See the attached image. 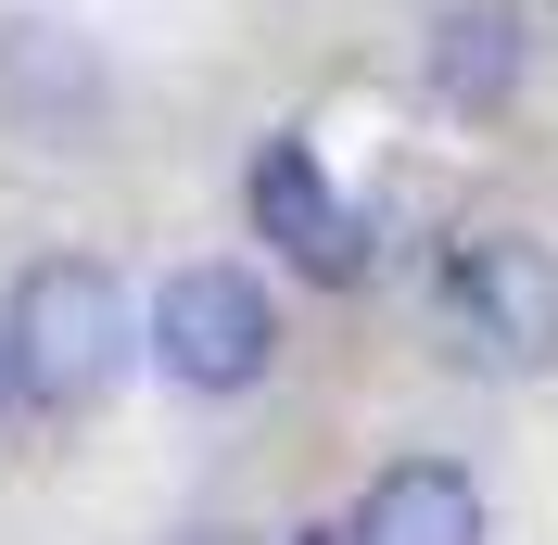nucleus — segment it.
Instances as JSON below:
<instances>
[{
    "instance_id": "f03ea898",
    "label": "nucleus",
    "mask_w": 558,
    "mask_h": 545,
    "mask_svg": "<svg viewBox=\"0 0 558 545\" xmlns=\"http://www.w3.org/2000/svg\"><path fill=\"white\" fill-rule=\"evenodd\" d=\"M432 317L470 368H546L558 355V254L533 229H470L432 279Z\"/></svg>"
},
{
    "instance_id": "7ed1b4c3",
    "label": "nucleus",
    "mask_w": 558,
    "mask_h": 545,
    "mask_svg": "<svg viewBox=\"0 0 558 545\" xmlns=\"http://www.w3.org/2000/svg\"><path fill=\"white\" fill-rule=\"evenodd\" d=\"M153 368L178 380V393H254L279 355V305H267V279L242 267H178L166 292H153Z\"/></svg>"
},
{
    "instance_id": "423d86ee",
    "label": "nucleus",
    "mask_w": 558,
    "mask_h": 545,
    "mask_svg": "<svg viewBox=\"0 0 558 545\" xmlns=\"http://www.w3.org/2000/svg\"><path fill=\"white\" fill-rule=\"evenodd\" d=\"M521 89V0H457L432 26V102L445 114H495Z\"/></svg>"
},
{
    "instance_id": "39448f33",
    "label": "nucleus",
    "mask_w": 558,
    "mask_h": 545,
    "mask_svg": "<svg viewBox=\"0 0 558 545\" xmlns=\"http://www.w3.org/2000/svg\"><path fill=\"white\" fill-rule=\"evenodd\" d=\"M343 545H483V482L457 457H393L368 495H355Z\"/></svg>"
},
{
    "instance_id": "f257e3e1",
    "label": "nucleus",
    "mask_w": 558,
    "mask_h": 545,
    "mask_svg": "<svg viewBox=\"0 0 558 545\" xmlns=\"http://www.w3.org/2000/svg\"><path fill=\"white\" fill-rule=\"evenodd\" d=\"M0 330H13V380H26V407H51V419L102 407L114 380H128V355H140L128 292H114L102 254H38V267L13 279V305H0Z\"/></svg>"
},
{
    "instance_id": "20e7f679",
    "label": "nucleus",
    "mask_w": 558,
    "mask_h": 545,
    "mask_svg": "<svg viewBox=\"0 0 558 545\" xmlns=\"http://www.w3.org/2000/svg\"><path fill=\"white\" fill-rule=\"evenodd\" d=\"M254 229H267L305 279H330V292H343V279H368V229L343 216V191L317 178L305 140H267V153H254Z\"/></svg>"
},
{
    "instance_id": "6e6552de",
    "label": "nucleus",
    "mask_w": 558,
    "mask_h": 545,
    "mask_svg": "<svg viewBox=\"0 0 558 545\" xmlns=\"http://www.w3.org/2000/svg\"><path fill=\"white\" fill-rule=\"evenodd\" d=\"M204 545H229V533H204Z\"/></svg>"
},
{
    "instance_id": "0eeeda50",
    "label": "nucleus",
    "mask_w": 558,
    "mask_h": 545,
    "mask_svg": "<svg viewBox=\"0 0 558 545\" xmlns=\"http://www.w3.org/2000/svg\"><path fill=\"white\" fill-rule=\"evenodd\" d=\"M13 393H26V380H13V330H0V407H13Z\"/></svg>"
}]
</instances>
